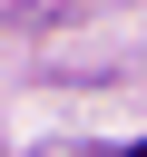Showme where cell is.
Here are the masks:
<instances>
[{"label":"cell","mask_w":147,"mask_h":157,"mask_svg":"<svg viewBox=\"0 0 147 157\" xmlns=\"http://www.w3.org/2000/svg\"><path fill=\"white\" fill-rule=\"evenodd\" d=\"M127 157H147V137H137V147H127Z\"/></svg>","instance_id":"6da1fadb"}]
</instances>
